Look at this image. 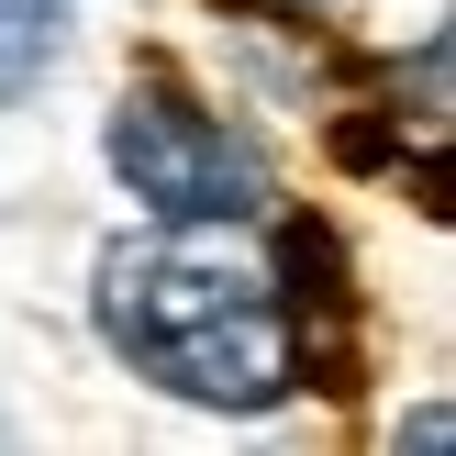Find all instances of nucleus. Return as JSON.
<instances>
[{"label":"nucleus","instance_id":"obj_1","mask_svg":"<svg viewBox=\"0 0 456 456\" xmlns=\"http://www.w3.org/2000/svg\"><path fill=\"white\" fill-rule=\"evenodd\" d=\"M101 334L134 379L200 401V412H279L301 390V323L289 301L234 256L200 245H111L101 256Z\"/></svg>","mask_w":456,"mask_h":456},{"label":"nucleus","instance_id":"obj_2","mask_svg":"<svg viewBox=\"0 0 456 456\" xmlns=\"http://www.w3.org/2000/svg\"><path fill=\"white\" fill-rule=\"evenodd\" d=\"M101 145H111V178H123V190L145 200L167 234H212V223H256V212H267V167H256V145H245L223 111L178 101L167 78L123 89Z\"/></svg>","mask_w":456,"mask_h":456},{"label":"nucleus","instance_id":"obj_3","mask_svg":"<svg viewBox=\"0 0 456 456\" xmlns=\"http://www.w3.org/2000/svg\"><path fill=\"white\" fill-rule=\"evenodd\" d=\"M56 45H67V0H0V101H22L56 67Z\"/></svg>","mask_w":456,"mask_h":456}]
</instances>
